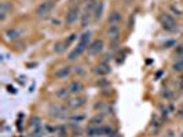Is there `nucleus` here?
<instances>
[{
  "instance_id": "nucleus-1",
  "label": "nucleus",
  "mask_w": 183,
  "mask_h": 137,
  "mask_svg": "<svg viewBox=\"0 0 183 137\" xmlns=\"http://www.w3.org/2000/svg\"><path fill=\"white\" fill-rule=\"evenodd\" d=\"M160 19H161V23H163L164 29H167V30H175L176 29L175 19H173L169 14H164V15H161Z\"/></svg>"
},
{
  "instance_id": "nucleus-2",
  "label": "nucleus",
  "mask_w": 183,
  "mask_h": 137,
  "mask_svg": "<svg viewBox=\"0 0 183 137\" xmlns=\"http://www.w3.org/2000/svg\"><path fill=\"white\" fill-rule=\"evenodd\" d=\"M52 7H54V3H52V1H43V3H40L39 6H37L36 15L37 16L46 15V14H48L50 11L52 10Z\"/></svg>"
},
{
  "instance_id": "nucleus-3",
  "label": "nucleus",
  "mask_w": 183,
  "mask_h": 137,
  "mask_svg": "<svg viewBox=\"0 0 183 137\" xmlns=\"http://www.w3.org/2000/svg\"><path fill=\"white\" fill-rule=\"evenodd\" d=\"M78 16H80V11H78V8H70V10L66 13V16H65L66 25H73V23L78 19Z\"/></svg>"
},
{
  "instance_id": "nucleus-4",
  "label": "nucleus",
  "mask_w": 183,
  "mask_h": 137,
  "mask_svg": "<svg viewBox=\"0 0 183 137\" xmlns=\"http://www.w3.org/2000/svg\"><path fill=\"white\" fill-rule=\"evenodd\" d=\"M87 49H88L90 55H96L103 49V41L102 40H95L92 44H90V47Z\"/></svg>"
},
{
  "instance_id": "nucleus-5",
  "label": "nucleus",
  "mask_w": 183,
  "mask_h": 137,
  "mask_svg": "<svg viewBox=\"0 0 183 137\" xmlns=\"http://www.w3.org/2000/svg\"><path fill=\"white\" fill-rule=\"evenodd\" d=\"M90 40H91V32H84L81 34V37H80V41H78V44H77V47L78 48H81L83 51H84L85 48H88V42H90Z\"/></svg>"
},
{
  "instance_id": "nucleus-6",
  "label": "nucleus",
  "mask_w": 183,
  "mask_h": 137,
  "mask_svg": "<svg viewBox=\"0 0 183 137\" xmlns=\"http://www.w3.org/2000/svg\"><path fill=\"white\" fill-rule=\"evenodd\" d=\"M108 37H109V40H110L111 42L118 41V39H120V30H118L117 25H111V26L109 28V30H108Z\"/></svg>"
},
{
  "instance_id": "nucleus-7",
  "label": "nucleus",
  "mask_w": 183,
  "mask_h": 137,
  "mask_svg": "<svg viewBox=\"0 0 183 137\" xmlns=\"http://www.w3.org/2000/svg\"><path fill=\"white\" fill-rule=\"evenodd\" d=\"M85 100H87V99H85L84 96H80V98L72 99V100L69 101V107H72V108L81 107V106H84V104H85Z\"/></svg>"
},
{
  "instance_id": "nucleus-8",
  "label": "nucleus",
  "mask_w": 183,
  "mask_h": 137,
  "mask_svg": "<svg viewBox=\"0 0 183 137\" xmlns=\"http://www.w3.org/2000/svg\"><path fill=\"white\" fill-rule=\"evenodd\" d=\"M8 11H11V6L8 3H2V6H0V21H4L6 19L7 14H8Z\"/></svg>"
},
{
  "instance_id": "nucleus-9",
  "label": "nucleus",
  "mask_w": 183,
  "mask_h": 137,
  "mask_svg": "<svg viewBox=\"0 0 183 137\" xmlns=\"http://www.w3.org/2000/svg\"><path fill=\"white\" fill-rule=\"evenodd\" d=\"M69 74H70V67H68V66L58 68V70L55 71V77H56V78H66Z\"/></svg>"
},
{
  "instance_id": "nucleus-10",
  "label": "nucleus",
  "mask_w": 183,
  "mask_h": 137,
  "mask_svg": "<svg viewBox=\"0 0 183 137\" xmlns=\"http://www.w3.org/2000/svg\"><path fill=\"white\" fill-rule=\"evenodd\" d=\"M121 14L118 13V11H114V13H111L110 16H109V23L110 25H117V23L121 22Z\"/></svg>"
},
{
  "instance_id": "nucleus-11",
  "label": "nucleus",
  "mask_w": 183,
  "mask_h": 137,
  "mask_svg": "<svg viewBox=\"0 0 183 137\" xmlns=\"http://www.w3.org/2000/svg\"><path fill=\"white\" fill-rule=\"evenodd\" d=\"M110 71V68H109L108 65H105V63H101V65H98L96 67H95V73L99 75H105L108 74V73Z\"/></svg>"
},
{
  "instance_id": "nucleus-12",
  "label": "nucleus",
  "mask_w": 183,
  "mask_h": 137,
  "mask_svg": "<svg viewBox=\"0 0 183 137\" xmlns=\"http://www.w3.org/2000/svg\"><path fill=\"white\" fill-rule=\"evenodd\" d=\"M69 91L72 92V93H78L80 91H83V84L78 81L72 82V84L69 85Z\"/></svg>"
},
{
  "instance_id": "nucleus-13",
  "label": "nucleus",
  "mask_w": 183,
  "mask_h": 137,
  "mask_svg": "<svg viewBox=\"0 0 183 137\" xmlns=\"http://www.w3.org/2000/svg\"><path fill=\"white\" fill-rule=\"evenodd\" d=\"M65 111V108L63 107H59V106H51L50 107V114L54 115V117H61V112H63Z\"/></svg>"
},
{
  "instance_id": "nucleus-14",
  "label": "nucleus",
  "mask_w": 183,
  "mask_h": 137,
  "mask_svg": "<svg viewBox=\"0 0 183 137\" xmlns=\"http://www.w3.org/2000/svg\"><path fill=\"white\" fill-rule=\"evenodd\" d=\"M103 7H105V4L102 3V1H99V4H96V6H95V11H94L95 19H99V18L102 16V13H103Z\"/></svg>"
},
{
  "instance_id": "nucleus-15",
  "label": "nucleus",
  "mask_w": 183,
  "mask_h": 137,
  "mask_svg": "<svg viewBox=\"0 0 183 137\" xmlns=\"http://www.w3.org/2000/svg\"><path fill=\"white\" fill-rule=\"evenodd\" d=\"M6 36L8 37V39L14 40V39H18V37L21 36V32L20 30H15V29H10L6 32Z\"/></svg>"
},
{
  "instance_id": "nucleus-16",
  "label": "nucleus",
  "mask_w": 183,
  "mask_h": 137,
  "mask_svg": "<svg viewBox=\"0 0 183 137\" xmlns=\"http://www.w3.org/2000/svg\"><path fill=\"white\" fill-rule=\"evenodd\" d=\"M66 47H68L66 41H63V42H56L55 47H54V51H55V52H62L63 49H66Z\"/></svg>"
},
{
  "instance_id": "nucleus-17",
  "label": "nucleus",
  "mask_w": 183,
  "mask_h": 137,
  "mask_svg": "<svg viewBox=\"0 0 183 137\" xmlns=\"http://www.w3.org/2000/svg\"><path fill=\"white\" fill-rule=\"evenodd\" d=\"M81 52H83L81 49H78L77 47H76V48L73 49L72 52H70V54H69V55H68V58L70 59V60H73V59H76V58H77V56L80 55V54H81Z\"/></svg>"
},
{
  "instance_id": "nucleus-18",
  "label": "nucleus",
  "mask_w": 183,
  "mask_h": 137,
  "mask_svg": "<svg viewBox=\"0 0 183 137\" xmlns=\"http://www.w3.org/2000/svg\"><path fill=\"white\" fill-rule=\"evenodd\" d=\"M43 133V126L32 127V137H40Z\"/></svg>"
},
{
  "instance_id": "nucleus-19",
  "label": "nucleus",
  "mask_w": 183,
  "mask_h": 137,
  "mask_svg": "<svg viewBox=\"0 0 183 137\" xmlns=\"http://www.w3.org/2000/svg\"><path fill=\"white\" fill-rule=\"evenodd\" d=\"M30 126L32 127H36V126H41V119L39 117H33L32 121H30Z\"/></svg>"
},
{
  "instance_id": "nucleus-20",
  "label": "nucleus",
  "mask_w": 183,
  "mask_h": 137,
  "mask_svg": "<svg viewBox=\"0 0 183 137\" xmlns=\"http://www.w3.org/2000/svg\"><path fill=\"white\" fill-rule=\"evenodd\" d=\"M103 121V117H102V115H95L94 118H92L91 119V126H94V125H98V124H101V122Z\"/></svg>"
},
{
  "instance_id": "nucleus-21",
  "label": "nucleus",
  "mask_w": 183,
  "mask_h": 137,
  "mask_svg": "<svg viewBox=\"0 0 183 137\" xmlns=\"http://www.w3.org/2000/svg\"><path fill=\"white\" fill-rule=\"evenodd\" d=\"M88 22H90V14L84 13V14H83V16H81V26L85 28L87 25H88Z\"/></svg>"
},
{
  "instance_id": "nucleus-22",
  "label": "nucleus",
  "mask_w": 183,
  "mask_h": 137,
  "mask_svg": "<svg viewBox=\"0 0 183 137\" xmlns=\"http://www.w3.org/2000/svg\"><path fill=\"white\" fill-rule=\"evenodd\" d=\"M69 92H70V91H69V88H68V89L63 88V89H61V91L56 92V96H58V98H66Z\"/></svg>"
},
{
  "instance_id": "nucleus-23",
  "label": "nucleus",
  "mask_w": 183,
  "mask_h": 137,
  "mask_svg": "<svg viewBox=\"0 0 183 137\" xmlns=\"http://www.w3.org/2000/svg\"><path fill=\"white\" fill-rule=\"evenodd\" d=\"M173 70H176V71L183 70V60H179L178 63H175V65H173Z\"/></svg>"
},
{
  "instance_id": "nucleus-24",
  "label": "nucleus",
  "mask_w": 183,
  "mask_h": 137,
  "mask_svg": "<svg viewBox=\"0 0 183 137\" xmlns=\"http://www.w3.org/2000/svg\"><path fill=\"white\" fill-rule=\"evenodd\" d=\"M72 119L73 121H83V119H84V115H78V117L77 115H73Z\"/></svg>"
},
{
  "instance_id": "nucleus-25",
  "label": "nucleus",
  "mask_w": 183,
  "mask_h": 137,
  "mask_svg": "<svg viewBox=\"0 0 183 137\" xmlns=\"http://www.w3.org/2000/svg\"><path fill=\"white\" fill-rule=\"evenodd\" d=\"M75 39H76V34H72V36H70L68 40H66V44H68V45H69V44H72L73 40H75Z\"/></svg>"
},
{
  "instance_id": "nucleus-26",
  "label": "nucleus",
  "mask_w": 183,
  "mask_h": 137,
  "mask_svg": "<svg viewBox=\"0 0 183 137\" xmlns=\"http://www.w3.org/2000/svg\"><path fill=\"white\" fill-rule=\"evenodd\" d=\"M178 54H179V55H183V45H180L179 48H178Z\"/></svg>"
},
{
  "instance_id": "nucleus-27",
  "label": "nucleus",
  "mask_w": 183,
  "mask_h": 137,
  "mask_svg": "<svg viewBox=\"0 0 183 137\" xmlns=\"http://www.w3.org/2000/svg\"><path fill=\"white\" fill-rule=\"evenodd\" d=\"M76 73H78V74H84V71L81 70V67H77V68H76Z\"/></svg>"
},
{
  "instance_id": "nucleus-28",
  "label": "nucleus",
  "mask_w": 183,
  "mask_h": 137,
  "mask_svg": "<svg viewBox=\"0 0 183 137\" xmlns=\"http://www.w3.org/2000/svg\"><path fill=\"white\" fill-rule=\"evenodd\" d=\"M106 84H108V81H98V85H101V86H103Z\"/></svg>"
},
{
  "instance_id": "nucleus-29",
  "label": "nucleus",
  "mask_w": 183,
  "mask_h": 137,
  "mask_svg": "<svg viewBox=\"0 0 183 137\" xmlns=\"http://www.w3.org/2000/svg\"><path fill=\"white\" fill-rule=\"evenodd\" d=\"M163 95H164V96H167V98H169V96H171V93H169V92H168V91H167V92H164Z\"/></svg>"
},
{
  "instance_id": "nucleus-30",
  "label": "nucleus",
  "mask_w": 183,
  "mask_h": 137,
  "mask_svg": "<svg viewBox=\"0 0 183 137\" xmlns=\"http://www.w3.org/2000/svg\"><path fill=\"white\" fill-rule=\"evenodd\" d=\"M179 114H180V115H182V117H183V107H182V108H180V110H179Z\"/></svg>"
}]
</instances>
